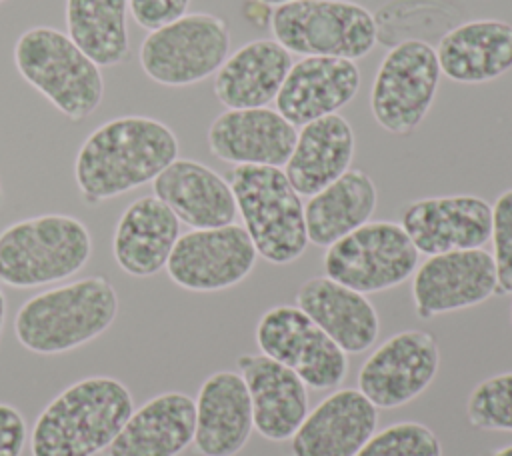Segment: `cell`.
Listing matches in <instances>:
<instances>
[{"label":"cell","instance_id":"6da1fadb","mask_svg":"<svg viewBox=\"0 0 512 456\" xmlns=\"http://www.w3.org/2000/svg\"><path fill=\"white\" fill-rule=\"evenodd\" d=\"M178 158L170 126L150 116H118L92 130L74 160V178L86 204H100L152 182Z\"/></svg>","mask_w":512,"mask_h":456},{"label":"cell","instance_id":"7a4b0ae2","mask_svg":"<svg viewBox=\"0 0 512 456\" xmlns=\"http://www.w3.org/2000/svg\"><path fill=\"white\" fill-rule=\"evenodd\" d=\"M134 400L112 376H88L54 396L30 432L32 456H94L122 430Z\"/></svg>","mask_w":512,"mask_h":456},{"label":"cell","instance_id":"3957f363","mask_svg":"<svg viewBox=\"0 0 512 456\" xmlns=\"http://www.w3.org/2000/svg\"><path fill=\"white\" fill-rule=\"evenodd\" d=\"M118 314V294L104 276H86L28 298L14 334L34 354H62L106 332Z\"/></svg>","mask_w":512,"mask_h":456},{"label":"cell","instance_id":"277c9868","mask_svg":"<svg viewBox=\"0 0 512 456\" xmlns=\"http://www.w3.org/2000/svg\"><path fill=\"white\" fill-rule=\"evenodd\" d=\"M92 254L86 224L70 214H40L0 232V282L34 288L74 276Z\"/></svg>","mask_w":512,"mask_h":456},{"label":"cell","instance_id":"5b68a950","mask_svg":"<svg viewBox=\"0 0 512 456\" xmlns=\"http://www.w3.org/2000/svg\"><path fill=\"white\" fill-rule=\"evenodd\" d=\"M14 66L72 122L92 116L104 98L100 66L58 28L32 26L24 30L14 44Z\"/></svg>","mask_w":512,"mask_h":456},{"label":"cell","instance_id":"8992f818","mask_svg":"<svg viewBox=\"0 0 512 456\" xmlns=\"http://www.w3.org/2000/svg\"><path fill=\"white\" fill-rule=\"evenodd\" d=\"M228 184L258 256L282 266L304 254V204L282 168L234 166Z\"/></svg>","mask_w":512,"mask_h":456},{"label":"cell","instance_id":"52a82bcc","mask_svg":"<svg viewBox=\"0 0 512 456\" xmlns=\"http://www.w3.org/2000/svg\"><path fill=\"white\" fill-rule=\"evenodd\" d=\"M274 40L290 54L358 60L378 42L372 12L352 0H294L274 6Z\"/></svg>","mask_w":512,"mask_h":456},{"label":"cell","instance_id":"ba28073f","mask_svg":"<svg viewBox=\"0 0 512 456\" xmlns=\"http://www.w3.org/2000/svg\"><path fill=\"white\" fill-rule=\"evenodd\" d=\"M228 52L226 22L208 12H192L150 30L138 58L150 80L162 86H190L216 74Z\"/></svg>","mask_w":512,"mask_h":456},{"label":"cell","instance_id":"9c48e42d","mask_svg":"<svg viewBox=\"0 0 512 456\" xmlns=\"http://www.w3.org/2000/svg\"><path fill=\"white\" fill-rule=\"evenodd\" d=\"M420 252L396 222H366L326 248L322 258L328 278L372 294L408 280L418 266Z\"/></svg>","mask_w":512,"mask_h":456},{"label":"cell","instance_id":"30bf717a","mask_svg":"<svg viewBox=\"0 0 512 456\" xmlns=\"http://www.w3.org/2000/svg\"><path fill=\"white\" fill-rule=\"evenodd\" d=\"M440 74L436 48L428 42L408 38L392 46L370 90L374 120L390 134H412L436 98Z\"/></svg>","mask_w":512,"mask_h":456},{"label":"cell","instance_id":"8fae6325","mask_svg":"<svg viewBox=\"0 0 512 456\" xmlns=\"http://www.w3.org/2000/svg\"><path fill=\"white\" fill-rule=\"evenodd\" d=\"M256 344L314 390H332L348 374V354L296 304L266 310L256 324Z\"/></svg>","mask_w":512,"mask_h":456},{"label":"cell","instance_id":"7c38bea8","mask_svg":"<svg viewBox=\"0 0 512 456\" xmlns=\"http://www.w3.org/2000/svg\"><path fill=\"white\" fill-rule=\"evenodd\" d=\"M258 252L240 224L198 228L178 236L166 272L192 292H218L240 284L254 268Z\"/></svg>","mask_w":512,"mask_h":456},{"label":"cell","instance_id":"4fadbf2b","mask_svg":"<svg viewBox=\"0 0 512 456\" xmlns=\"http://www.w3.org/2000/svg\"><path fill=\"white\" fill-rule=\"evenodd\" d=\"M440 350L430 332L404 330L386 338L360 366L358 390L376 408H398L434 380Z\"/></svg>","mask_w":512,"mask_h":456},{"label":"cell","instance_id":"5bb4252c","mask_svg":"<svg viewBox=\"0 0 512 456\" xmlns=\"http://www.w3.org/2000/svg\"><path fill=\"white\" fill-rule=\"evenodd\" d=\"M496 290L494 258L482 248L428 256L412 278L414 310L422 320L482 304Z\"/></svg>","mask_w":512,"mask_h":456},{"label":"cell","instance_id":"9a60e30c","mask_svg":"<svg viewBox=\"0 0 512 456\" xmlns=\"http://www.w3.org/2000/svg\"><path fill=\"white\" fill-rule=\"evenodd\" d=\"M400 226L420 254L482 248L492 234V206L472 194L420 198L406 206Z\"/></svg>","mask_w":512,"mask_h":456},{"label":"cell","instance_id":"2e32d148","mask_svg":"<svg viewBox=\"0 0 512 456\" xmlns=\"http://www.w3.org/2000/svg\"><path fill=\"white\" fill-rule=\"evenodd\" d=\"M296 126L278 110L240 108L218 114L206 134L210 152L234 166H284L296 144Z\"/></svg>","mask_w":512,"mask_h":456},{"label":"cell","instance_id":"e0dca14e","mask_svg":"<svg viewBox=\"0 0 512 456\" xmlns=\"http://www.w3.org/2000/svg\"><path fill=\"white\" fill-rule=\"evenodd\" d=\"M360 88V70L354 60L304 56L288 70L274 102L276 110L292 124L336 114Z\"/></svg>","mask_w":512,"mask_h":456},{"label":"cell","instance_id":"ac0fdd59","mask_svg":"<svg viewBox=\"0 0 512 456\" xmlns=\"http://www.w3.org/2000/svg\"><path fill=\"white\" fill-rule=\"evenodd\" d=\"M378 426V408L354 388L328 394L290 438L292 456H356Z\"/></svg>","mask_w":512,"mask_h":456},{"label":"cell","instance_id":"d6986e66","mask_svg":"<svg viewBox=\"0 0 512 456\" xmlns=\"http://www.w3.org/2000/svg\"><path fill=\"white\" fill-rule=\"evenodd\" d=\"M236 364L250 394L256 432L270 442L290 440L308 414L306 384L262 352L240 354Z\"/></svg>","mask_w":512,"mask_h":456},{"label":"cell","instance_id":"ffe728a7","mask_svg":"<svg viewBox=\"0 0 512 456\" xmlns=\"http://www.w3.org/2000/svg\"><path fill=\"white\" fill-rule=\"evenodd\" d=\"M194 446L202 456H236L254 430L252 404L240 372L210 374L196 396Z\"/></svg>","mask_w":512,"mask_h":456},{"label":"cell","instance_id":"44dd1931","mask_svg":"<svg viewBox=\"0 0 512 456\" xmlns=\"http://www.w3.org/2000/svg\"><path fill=\"white\" fill-rule=\"evenodd\" d=\"M152 190L192 230L232 224L238 214L228 180L190 158L168 164L152 180Z\"/></svg>","mask_w":512,"mask_h":456},{"label":"cell","instance_id":"7402d4cb","mask_svg":"<svg viewBox=\"0 0 512 456\" xmlns=\"http://www.w3.org/2000/svg\"><path fill=\"white\" fill-rule=\"evenodd\" d=\"M196 402L170 390L136 408L108 446V456H176L194 440Z\"/></svg>","mask_w":512,"mask_h":456},{"label":"cell","instance_id":"603a6c76","mask_svg":"<svg viewBox=\"0 0 512 456\" xmlns=\"http://www.w3.org/2000/svg\"><path fill=\"white\" fill-rule=\"evenodd\" d=\"M294 300L346 354H360L378 338V312L366 294L326 274L302 282Z\"/></svg>","mask_w":512,"mask_h":456},{"label":"cell","instance_id":"cb8c5ba5","mask_svg":"<svg viewBox=\"0 0 512 456\" xmlns=\"http://www.w3.org/2000/svg\"><path fill=\"white\" fill-rule=\"evenodd\" d=\"M178 236L176 214L156 196H142L120 214L112 236V254L122 272L148 278L166 268Z\"/></svg>","mask_w":512,"mask_h":456},{"label":"cell","instance_id":"d4e9b609","mask_svg":"<svg viewBox=\"0 0 512 456\" xmlns=\"http://www.w3.org/2000/svg\"><path fill=\"white\" fill-rule=\"evenodd\" d=\"M440 72L460 84L500 78L512 68V24L480 18L448 30L436 48Z\"/></svg>","mask_w":512,"mask_h":456},{"label":"cell","instance_id":"484cf974","mask_svg":"<svg viewBox=\"0 0 512 456\" xmlns=\"http://www.w3.org/2000/svg\"><path fill=\"white\" fill-rule=\"evenodd\" d=\"M292 54L270 38L250 40L232 52L214 76V94L228 110L270 104L288 70Z\"/></svg>","mask_w":512,"mask_h":456},{"label":"cell","instance_id":"4316f807","mask_svg":"<svg viewBox=\"0 0 512 456\" xmlns=\"http://www.w3.org/2000/svg\"><path fill=\"white\" fill-rule=\"evenodd\" d=\"M354 158V132L340 114L300 126L284 174L300 196H314L340 178Z\"/></svg>","mask_w":512,"mask_h":456},{"label":"cell","instance_id":"83f0119b","mask_svg":"<svg viewBox=\"0 0 512 456\" xmlns=\"http://www.w3.org/2000/svg\"><path fill=\"white\" fill-rule=\"evenodd\" d=\"M376 202L378 192L374 180L364 170L348 168L304 204L308 242L328 248L370 222Z\"/></svg>","mask_w":512,"mask_h":456},{"label":"cell","instance_id":"f1b7e54d","mask_svg":"<svg viewBox=\"0 0 512 456\" xmlns=\"http://www.w3.org/2000/svg\"><path fill=\"white\" fill-rule=\"evenodd\" d=\"M128 0H66L70 40L98 66H116L128 52Z\"/></svg>","mask_w":512,"mask_h":456},{"label":"cell","instance_id":"f546056e","mask_svg":"<svg viewBox=\"0 0 512 456\" xmlns=\"http://www.w3.org/2000/svg\"><path fill=\"white\" fill-rule=\"evenodd\" d=\"M466 416L478 430L512 432V372L476 384L466 400Z\"/></svg>","mask_w":512,"mask_h":456},{"label":"cell","instance_id":"4dcf8cb0","mask_svg":"<svg viewBox=\"0 0 512 456\" xmlns=\"http://www.w3.org/2000/svg\"><path fill=\"white\" fill-rule=\"evenodd\" d=\"M356 456H442V446L428 426L396 422L374 432Z\"/></svg>","mask_w":512,"mask_h":456},{"label":"cell","instance_id":"1f68e13d","mask_svg":"<svg viewBox=\"0 0 512 456\" xmlns=\"http://www.w3.org/2000/svg\"><path fill=\"white\" fill-rule=\"evenodd\" d=\"M492 258L496 266V294H512V188L504 190L492 206Z\"/></svg>","mask_w":512,"mask_h":456},{"label":"cell","instance_id":"d6a6232c","mask_svg":"<svg viewBox=\"0 0 512 456\" xmlns=\"http://www.w3.org/2000/svg\"><path fill=\"white\" fill-rule=\"evenodd\" d=\"M190 0H128V8L138 26L160 28L186 14Z\"/></svg>","mask_w":512,"mask_h":456},{"label":"cell","instance_id":"836d02e7","mask_svg":"<svg viewBox=\"0 0 512 456\" xmlns=\"http://www.w3.org/2000/svg\"><path fill=\"white\" fill-rule=\"evenodd\" d=\"M26 438L28 428L20 410L0 402V456H20Z\"/></svg>","mask_w":512,"mask_h":456},{"label":"cell","instance_id":"e575fe53","mask_svg":"<svg viewBox=\"0 0 512 456\" xmlns=\"http://www.w3.org/2000/svg\"><path fill=\"white\" fill-rule=\"evenodd\" d=\"M4 320H6V296L0 290V334H2V328H4Z\"/></svg>","mask_w":512,"mask_h":456},{"label":"cell","instance_id":"d590c367","mask_svg":"<svg viewBox=\"0 0 512 456\" xmlns=\"http://www.w3.org/2000/svg\"><path fill=\"white\" fill-rule=\"evenodd\" d=\"M490 456H512V444H510V446H504V448L494 450Z\"/></svg>","mask_w":512,"mask_h":456},{"label":"cell","instance_id":"8d00e7d4","mask_svg":"<svg viewBox=\"0 0 512 456\" xmlns=\"http://www.w3.org/2000/svg\"><path fill=\"white\" fill-rule=\"evenodd\" d=\"M262 4H270V6H280V4H288V2H294V0H258Z\"/></svg>","mask_w":512,"mask_h":456},{"label":"cell","instance_id":"74e56055","mask_svg":"<svg viewBox=\"0 0 512 456\" xmlns=\"http://www.w3.org/2000/svg\"><path fill=\"white\" fill-rule=\"evenodd\" d=\"M510 324H512V306H510Z\"/></svg>","mask_w":512,"mask_h":456},{"label":"cell","instance_id":"f35d334b","mask_svg":"<svg viewBox=\"0 0 512 456\" xmlns=\"http://www.w3.org/2000/svg\"><path fill=\"white\" fill-rule=\"evenodd\" d=\"M0 200H2V190H0Z\"/></svg>","mask_w":512,"mask_h":456},{"label":"cell","instance_id":"ab89813d","mask_svg":"<svg viewBox=\"0 0 512 456\" xmlns=\"http://www.w3.org/2000/svg\"><path fill=\"white\" fill-rule=\"evenodd\" d=\"M2 2H4V0H0V4H2Z\"/></svg>","mask_w":512,"mask_h":456}]
</instances>
